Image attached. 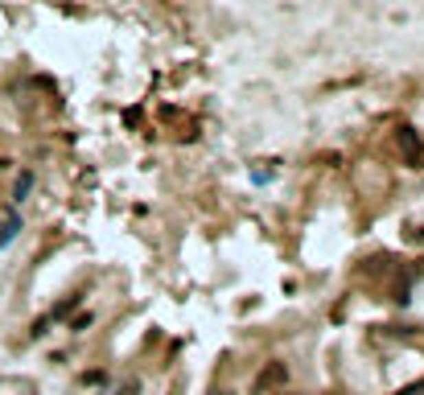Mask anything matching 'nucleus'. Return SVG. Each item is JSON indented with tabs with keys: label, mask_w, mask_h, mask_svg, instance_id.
I'll return each mask as SVG.
<instances>
[{
	"label": "nucleus",
	"mask_w": 424,
	"mask_h": 395,
	"mask_svg": "<svg viewBox=\"0 0 424 395\" xmlns=\"http://www.w3.org/2000/svg\"><path fill=\"white\" fill-rule=\"evenodd\" d=\"M284 379H289V367H284V363H268V367L256 375V395L272 392V387H284Z\"/></svg>",
	"instance_id": "1"
},
{
	"label": "nucleus",
	"mask_w": 424,
	"mask_h": 395,
	"mask_svg": "<svg viewBox=\"0 0 424 395\" xmlns=\"http://www.w3.org/2000/svg\"><path fill=\"white\" fill-rule=\"evenodd\" d=\"M16 231H21V218H16L12 210H8V214H0V247H4V243H12V239H16Z\"/></svg>",
	"instance_id": "2"
},
{
	"label": "nucleus",
	"mask_w": 424,
	"mask_h": 395,
	"mask_svg": "<svg viewBox=\"0 0 424 395\" xmlns=\"http://www.w3.org/2000/svg\"><path fill=\"white\" fill-rule=\"evenodd\" d=\"M29 190H33V173H21V177H16V185H12V198L21 202V198H25Z\"/></svg>",
	"instance_id": "3"
},
{
	"label": "nucleus",
	"mask_w": 424,
	"mask_h": 395,
	"mask_svg": "<svg viewBox=\"0 0 424 395\" xmlns=\"http://www.w3.org/2000/svg\"><path fill=\"white\" fill-rule=\"evenodd\" d=\"M400 395H424V383H416V387H404Z\"/></svg>",
	"instance_id": "4"
}]
</instances>
